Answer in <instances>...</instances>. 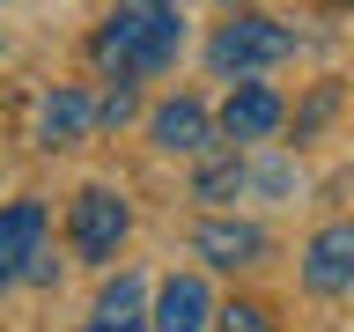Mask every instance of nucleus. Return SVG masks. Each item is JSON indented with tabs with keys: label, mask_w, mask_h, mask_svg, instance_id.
<instances>
[{
	"label": "nucleus",
	"mask_w": 354,
	"mask_h": 332,
	"mask_svg": "<svg viewBox=\"0 0 354 332\" xmlns=\"http://www.w3.org/2000/svg\"><path fill=\"white\" fill-rule=\"evenodd\" d=\"M88 332H140V310H96Z\"/></svg>",
	"instance_id": "obj_13"
},
{
	"label": "nucleus",
	"mask_w": 354,
	"mask_h": 332,
	"mask_svg": "<svg viewBox=\"0 0 354 332\" xmlns=\"http://www.w3.org/2000/svg\"><path fill=\"white\" fill-rule=\"evenodd\" d=\"M148 133H155V148H170V155L207 148V111H199V96H170V104L148 118Z\"/></svg>",
	"instance_id": "obj_9"
},
{
	"label": "nucleus",
	"mask_w": 354,
	"mask_h": 332,
	"mask_svg": "<svg viewBox=\"0 0 354 332\" xmlns=\"http://www.w3.org/2000/svg\"><path fill=\"white\" fill-rule=\"evenodd\" d=\"M177 37H185V22H177V0H118L96 30V66L133 82V74H155V66L177 59Z\"/></svg>",
	"instance_id": "obj_1"
},
{
	"label": "nucleus",
	"mask_w": 354,
	"mask_h": 332,
	"mask_svg": "<svg viewBox=\"0 0 354 332\" xmlns=\"http://www.w3.org/2000/svg\"><path fill=\"white\" fill-rule=\"evenodd\" d=\"M303 281L317 288V295H339V288H354V221H332V229H317L303 251Z\"/></svg>",
	"instance_id": "obj_5"
},
{
	"label": "nucleus",
	"mask_w": 354,
	"mask_h": 332,
	"mask_svg": "<svg viewBox=\"0 0 354 332\" xmlns=\"http://www.w3.org/2000/svg\"><path fill=\"white\" fill-rule=\"evenodd\" d=\"M155 332H207V281L199 273H170L155 288Z\"/></svg>",
	"instance_id": "obj_6"
},
{
	"label": "nucleus",
	"mask_w": 354,
	"mask_h": 332,
	"mask_svg": "<svg viewBox=\"0 0 354 332\" xmlns=\"http://www.w3.org/2000/svg\"><path fill=\"white\" fill-rule=\"evenodd\" d=\"M192 251H199L207 266H251V259L266 251V237L251 229V221H199Z\"/></svg>",
	"instance_id": "obj_8"
},
{
	"label": "nucleus",
	"mask_w": 354,
	"mask_h": 332,
	"mask_svg": "<svg viewBox=\"0 0 354 332\" xmlns=\"http://www.w3.org/2000/svg\"><path fill=\"white\" fill-rule=\"evenodd\" d=\"M295 52V37H288L281 22H266V15H236V22H221L214 44H207V59L221 66V74H251V66H273Z\"/></svg>",
	"instance_id": "obj_2"
},
{
	"label": "nucleus",
	"mask_w": 354,
	"mask_h": 332,
	"mask_svg": "<svg viewBox=\"0 0 354 332\" xmlns=\"http://www.w3.org/2000/svg\"><path fill=\"white\" fill-rule=\"evenodd\" d=\"M88 126H96V104H88L82 89H59V96H44V118H37L44 148H59V140H82Z\"/></svg>",
	"instance_id": "obj_10"
},
{
	"label": "nucleus",
	"mask_w": 354,
	"mask_h": 332,
	"mask_svg": "<svg viewBox=\"0 0 354 332\" xmlns=\"http://www.w3.org/2000/svg\"><path fill=\"white\" fill-rule=\"evenodd\" d=\"M214 332H273V317L259 303H229V310H214Z\"/></svg>",
	"instance_id": "obj_11"
},
{
	"label": "nucleus",
	"mask_w": 354,
	"mask_h": 332,
	"mask_svg": "<svg viewBox=\"0 0 354 332\" xmlns=\"http://www.w3.org/2000/svg\"><path fill=\"white\" fill-rule=\"evenodd\" d=\"M126 199L111 192V185H88V192H74V214H66V237H74V251L82 259H96L104 266L118 243H126Z\"/></svg>",
	"instance_id": "obj_3"
},
{
	"label": "nucleus",
	"mask_w": 354,
	"mask_h": 332,
	"mask_svg": "<svg viewBox=\"0 0 354 332\" xmlns=\"http://www.w3.org/2000/svg\"><path fill=\"white\" fill-rule=\"evenodd\" d=\"M273 126H281V96L259 89V82H243L236 96L221 104V133H229V140H266Z\"/></svg>",
	"instance_id": "obj_7"
},
{
	"label": "nucleus",
	"mask_w": 354,
	"mask_h": 332,
	"mask_svg": "<svg viewBox=\"0 0 354 332\" xmlns=\"http://www.w3.org/2000/svg\"><path fill=\"white\" fill-rule=\"evenodd\" d=\"M236 163H207V170H199V192H207V199H221V192H236Z\"/></svg>",
	"instance_id": "obj_12"
},
{
	"label": "nucleus",
	"mask_w": 354,
	"mask_h": 332,
	"mask_svg": "<svg viewBox=\"0 0 354 332\" xmlns=\"http://www.w3.org/2000/svg\"><path fill=\"white\" fill-rule=\"evenodd\" d=\"M37 251H44V207H37V199L0 207V288H8V281H30Z\"/></svg>",
	"instance_id": "obj_4"
}]
</instances>
